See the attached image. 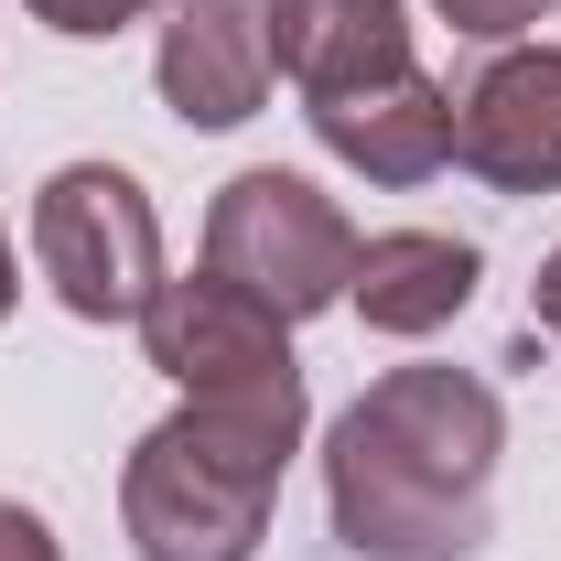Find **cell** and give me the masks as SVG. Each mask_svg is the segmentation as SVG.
I'll return each instance as SVG.
<instances>
[{
    "mask_svg": "<svg viewBox=\"0 0 561 561\" xmlns=\"http://www.w3.org/2000/svg\"><path fill=\"white\" fill-rule=\"evenodd\" d=\"M507 411L476 367H389L324 432V507L356 561H465L486 540Z\"/></svg>",
    "mask_w": 561,
    "mask_h": 561,
    "instance_id": "cell-1",
    "label": "cell"
},
{
    "mask_svg": "<svg viewBox=\"0 0 561 561\" xmlns=\"http://www.w3.org/2000/svg\"><path fill=\"white\" fill-rule=\"evenodd\" d=\"M302 443V378L280 389H184V411L140 432L119 518L140 561H260L280 465Z\"/></svg>",
    "mask_w": 561,
    "mask_h": 561,
    "instance_id": "cell-2",
    "label": "cell"
},
{
    "mask_svg": "<svg viewBox=\"0 0 561 561\" xmlns=\"http://www.w3.org/2000/svg\"><path fill=\"white\" fill-rule=\"evenodd\" d=\"M271 55L302 87L313 140L367 184H421L454 162V98L421 76L400 0H271Z\"/></svg>",
    "mask_w": 561,
    "mask_h": 561,
    "instance_id": "cell-3",
    "label": "cell"
},
{
    "mask_svg": "<svg viewBox=\"0 0 561 561\" xmlns=\"http://www.w3.org/2000/svg\"><path fill=\"white\" fill-rule=\"evenodd\" d=\"M206 271L238 280L260 313L302 324V313L346 302V280H356V227L335 216V195H313L302 173L260 162V173H238V184L206 206Z\"/></svg>",
    "mask_w": 561,
    "mask_h": 561,
    "instance_id": "cell-4",
    "label": "cell"
},
{
    "mask_svg": "<svg viewBox=\"0 0 561 561\" xmlns=\"http://www.w3.org/2000/svg\"><path fill=\"white\" fill-rule=\"evenodd\" d=\"M33 260L76 324H140L162 291V227L119 162H66L33 195Z\"/></svg>",
    "mask_w": 561,
    "mask_h": 561,
    "instance_id": "cell-5",
    "label": "cell"
},
{
    "mask_svg": "<svg viewBox=\"0 0 561 561\" xmlns=\"http://www.w3.org/2000/svg\"><path fill=\"white\" fill-rule=\"evenodd\" d=\"M140 346H151V367L173 389H280V378H302L291 346H280V313H260L238 280H216V271L162 280L151 313H140Z\"/></svg>",
    "mask_w": 561,
    "mask_h": 561,
    "instance_id": "cell-6",
    "label": "cell"
},
{
    "mask_svg": "<svg viewBox=\"0 0 561 561\" xmlns=\"http://www.w3.org/2000/svg\"><path fill=\"white\" fill-rule=\"evenodd\" d=\"M454 162L496 195H561V44L496 55L454 98Z\"/></svg>",
    "mask_w": 561,
    "mask_h": 561,
    "instance_id": "cell-7",
    "label": "cell"
},
{
    "mask_svg": "<svg viewBox=\"0 0 561 561\" xmlns=\"http://www.w3.org/2000/svg\"><path fill=\"white\" fill-rule=\"evenodd\" d=\"M271 0H173L162 22V108L184 130H238L271 98Z\"/></svg>",
    "mask_w": 561,
    "mask_h": 561,
    "instance_id": "cell-8",
    "label": "cell"
},
{
    "mask_svg": "<svg viewBox=\"0 0 561 561\" xmlns=\"http://www.w3.org/2000/svg\"><path fill=\"white\" fill-rule=\"evenodd\" d=\"M476 238H443V227H389V238H356V280L346 302L378 335H432L476 302Z\"/></svg>",
    "mask_w": 561,
    "mask_h": 561,
    "instance_id": "cell-9",
    "label": "cell"
},
{
    "mask_svg": "<svg viewBox=\"0 0 561 561\" xmlns=\"http://www.w3.org/2000/svg\"><path fill=\"white\" fill-rule=\"evenodd\" d=\"M454 33H476V44H507V33H529V22H551V0H432Z\"/></svg>",
    "mask_w": 561,
    "mask_h": 561,
    "instance_id": "cell-10",
    "label": "cell"
},
{
    "mask_svg": "<svg viewBox=\"0 0 561 561\" xmlns=\"http://www.w3.org/2000/svg\"><path fill=\"white\" fill-rule=\"evenodd\" d=\"M151 0H33V22H55V33H76V44H108V33H130Z\"/></svg>",
    "mask_w": 561,
    "mask_h": 561,
    "instance_id": "cell-11",
    "label": "cell"
},
{
    "mask_svg": "<svg viewBox=\"0 0 561 561\" xmlns=\"http://www.w3.org/2000/svg\"><path fill=\"white\" fill-rule=\"evenodd\" d=\"M0 561H66V551H55V529H44L22 496H0Z\"/></svg>",
    "mask_w": 561,
    "mask_h": 561,
    "instance_id": "cell-12",
    "label": "cell"
},
{
    "mask_svg": "<svg viewBox=\"0 0 561 561\" xmlns=\"http://www.w3.org/2000/svg\"><path fill=\"white\" fill-rule=\"evenodd\" d=\"M529 313H540V324H551V335H561V249H551V260H540V280H529Z\"/></svg>",
    "mask_w": 561,
    "mask_h": 561,
    "instance_id": "cell-13",
    "label": "cell"
},
{
    "mask_svg": "<svg viewBox=\"0 0 561 561\" xmlns=\"http://www.w3.org/2000/svg\"><path fill=\"white\" fill-rule=\"evenodd\" d=\"M11 291H22V280H11V238H0V313H11Z\"/></svg>",
    "mask_w": 561,
    "mask_h": 561,
    "instance_id": "cell-14",
    "label": "cell"
}]
</instances>
